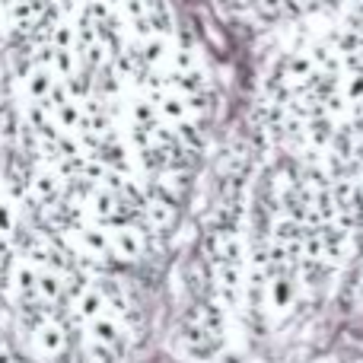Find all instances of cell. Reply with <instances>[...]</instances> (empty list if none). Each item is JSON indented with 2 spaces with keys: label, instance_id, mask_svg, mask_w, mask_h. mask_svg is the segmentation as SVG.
<instances>
[{
  "label": "cell",
  "instance_id": "cell-24",
  "mask_svg": "<svg viewBox=\"0 0 363 363\" xmlns=\"http://www.w3.org/2000/svg\"><path fill=\"white\" fill-rule=\"evenodd\" d=\"M89 357H93V363H115V347L89 338Z\"/></svg>",
  "mask_w": 363,
  "mask_h": 363
},
{
  "label": "cell",
  "instance_id": "cell-11",
  "mask_svg": "<svg viewBox=\"0 0 363 363\" xmlns=\"http://www.w3.org/2000/svg\"><path fill=\"white\" fill-rule=\"evenodd\" d=\"M64 294V277L61 271H51V268H42V274H38V296H42L45 303H57Z\"/></svg>",
  "mask_w": 363,
  "mask_h": 363
},
{
  "label": "cell",
  "instance_id": "cell-9",
  "mask_svg": "<svg viewBox=\"0 0 363 363\" xmlns=\"http://www.w3.org/2000/svg\"><path fill=\"white\" fill-rule=\"evenodd\" d=\"M35 345L42 354H48V357H57V354L64 351V345H67V335H64L61 325H55V322H45L42 328L35 332Z\"/></svg>",
  "mask_w": 363,
  "mask_h": 363
},
{
  "label": "cell",
  "instance_id": "cell-14",
  "mask_svg": "<svg viewBox=\"0 0 363 363\" xmlns=\"http://www.w3.org/2000/svg\"><path fill=\"white\" fill-rule=\"evenodd\" d=\"M55 121H57V128H64V131H80L83 128V106L77 99L64 102V106L55 108Z\"/></svg>",
  "mask_w": 363,
  "mask_h": 363
},
{
  "label": "cell",
  "instance_id": "cell-17",
  "mask_svg": "<svg viewBox=\"0 0 363 363\" xmlns=\"http://www.w3.org/2000/svg\"><path fill=\"white\" fill-rule=\"evenodd\" d=\"M160 115L163 118H169V121H185V115H188V99H182V96H172V93H166L163 99H160Z\"/></svg>",
  "mask_w": 363,
  "mask_h": 363
},
{
  "label": "cell",
  "instance_id": "cell-21",
  "mask_svg": "<svg viewBox=\"0 0 363 363\" xmlns=\"http://www.w3.org/2000/svg\"><path fill=\"white\" fill-rule=\"evenodd\" d=\"M185 70H198V57L191 48L172 51V74H185Z\"/></svg>",
  "mask_w": 363,
  "mask_h": 363
},
{
  "label": "cell",
  "instance_id": "cell-22",
  "mask_svg": "<svg viewBox=\"0 0 363 363\" xmlns=\"http://www.w3.org/2000/svg\"><path fill=\"white\" fill-rule=\"evenodd\" d=\"M176 134H179V144L188 147V150H198V147H201V131L191 125V121H179V131Z\"/></svg>",
  "mask_w": 363,
  "mask_h": 363
},
{
  "label": "cell",
  "instance_id": "cell-15",
  "mask_svg": "<svg viewBox=\"0 0 363 363\" xmlns=\"http://www.w3.org/2000/svg\"><path fill=\"white\" fill-rule=\"evenodd\" d=\"M80 239H83V245H86L89 252H96V255H102V258H112V236H108L106 230H93V226H83V230H80Z\"/></svg>",
  "mask_w": 363,
  "mask_h": 363
},
{
  "label": "cell",
  "instance_id": "cell-8",
  "mask_svg": "<svg viewBox=\"0 0 363 363\" xmlns=\"http://www.w3.org/2000/svg\"><path fill=\"white\" fill-rule=\"evenodd\" d=\"M121 335L125 332L118 328V322H115L112 315H99V319L89 322V338L99 341V345H112L115 354L121 351Z\"/></svg>",
  "mask_w": 363,
  "mask_h": 363
},
{
  "label": "cell",
  "instance_id": "cell-16",
  "mask_svg": "<svg viewBox=\"0 0 363 363\" xmlns=\"http://www.w3.org/2000/svg\"><path fill=\"white\" fill-rule=\"evenodd\" d=\"M48 45L74 51V48H77V26H70V23H55V26L48 29Z\"/></svg>",
  "mask_w": 363,
  "mask_h": 363
},
{
  "label": "cell",
  "instance_id": "cell-23",
  "mask_svg": "<svg viewBox=\"0 0 363 363\" xmlns=\"http://www.w3.org/2000/svg\"><path fill=\"white\" fill-rule=\"evenodd\" d=\"M67 89H70V96H74V99H86V96L93 93V83H89L86 74H74L67 80Z\"/></svg>",
  "mask_w": 363,
  "mask_h": 363
},
{
  "label": "cell",
  "instance_id": "cell-10",
  "mask_svg": "<svg viewBox=\"0 0 363 363\" xmlns=\"http://www.w3.org/2000/svg\"><path fill=\"white\" fill-rule=\"evenodd\" d=\"M77 315H80L86 325L93 319H99V315H106V294H102L99 287H86L80 294V300H77Z\"/></svg>",
  "mask_w": 363,
  "mask_h": 363
},
{
  "label": "cell",
  "instance_id": "cell-3",
  "mask_svg": "<svg viewBox=\"0 0 363 363\" xmlns=\"http://www.w3.org/2000/svg\"><path fill=\"white\" fill-rule=\"evenodd\" d=\"M38 55H42V64H45V67L55 70L57 80H70V77L77 74V57H74V51L55 48V45L45 42V48H38Z\"/></svg>",
  "mask_w": 363,
  "mask_h": 363
},
{
  "label": "cell",
  "instance_id": "cell-4",
  "mask_svg": "<svg viewBox=\"0 0 363 363\" xmlns=\"http://www.w3.org/2000/svg\"><path fill=\"white\" fill-rule=\"evenodd\" d=\"M57 77H55V70L51 67H45V64H38V67H32L29 70V77H26V89H29V96H32V102H48L51 99V93H55V86H57Z\"/></svg>",
  "mask_w": 363,
  "mask_h": 363
},
{
  "label": "cell",
  "instance_id": "cell-1",
  "mask_svg": "<svg viewBox=\"0 0 363 363\" xmlns=\"http://www.w3.org/2000/svg\"><path fill=\"white\" fill-rule=\"evenodd\" d=\"M108 236H112V258H118V262H138L147 249L144 233L138 226H118Z\"/></svg>",
  "mask_w": 363,
  "mask_h": 363
},
{
  "label": "cell",
  "instance_id": "cell-19",
  "mask_svg": "<svg viewBox=\"0 0 363 363\" xmlns=\"http://www.w3.org/2000/svg\"><path fill=\"white\" fill-rule=\"evenodd\" d=\"M16 230H19V217H16V211H13L10 201L0 198V236L13 239V233H16Z\"/></svg>",
  "mask_w": 363,
  "mask_h": 363
},
{
  "label": "cell",
  "instance_id": "cell-20",
  "mask_svg": "<svg viewBox=\"0 0 363 363\" xmlns=\"http://www.w3.org/2000/svg\"><path fill=\"white\" fill-rule=\"evenodd\" d=\"M290 296H294V284H290V277L284 274V277H274L271 281V300H274V306H287L290 303Z\"/></svg>",
  "mask_w": 363,
  "mask_h": 363
},
{
  "label": "cell",
  "instance_id": "cell-26",
  "mask_svg": "<svg viewBox=\"0 0 363 363\" xmlns=\"http://www.w3.org/2000/svg\"><path fill=\"white\" fill-rule=\"evenodd\" d=\"M0 363H13V354H10V347H4V345H0Z\"/></svg>",
  "mask_w": 363,
  "mask_h": 363
},
{
  "label": "cell",
  "instance_id": "cell-12",
  "mask_svg": "<svg viewBox=\"0 0 363 363\" xmlns=\"http://www.w3.org/2000/svg\"><path fill=\"white\" fill-rule=\"evenodd\" d=\"M169 83L179 89V93H185L188 99H191V96H204V93H207V86H204V74H201V70H185V74H172V77H169Z\"/></svg>",
  "mask_w": 363,
  "mask_h": 363
},
{
  "label": "cell",
  "instance_id": "cell-6",
  "mask_svg": "<svg viewBox=\"0 0 363 363\" xmlns=\"http://www.w3.org/2000/svg\"><path fill=\"white\" fill-rule=\"evenodd\" d=\"M38 274H42V268H35L32 262H16V268H13V287H16L19 300H38Z\"/></svg>",
  "mask_w": 363,
  "mask_h": 363
},
{
  "label": "cell",
  "instance_id": "cell-18",
  "mask_svg": "<svg viewBox=\"0 0 363 363\" xmlns=\"http://www.w3.org/2000/svg\"><path fill=\"white\" fill-rule=\"evenodd\" d=\"M157 108L160 106H153V102H147V99H140V102H134V121H138L140 128H147V131H153L157 128Z\"/></svg>",
  "mask_w": 363,
  "mask_h": 363
},
{
  "label": "cell",
  "instance_id": "cell-7",
  "mask_svg": "<svg viewBox=\"0 0 363 363\" xmlns=\"http://www.w3.org/2000/svg\"><path fill=\"white\" fill-rule=\"evenodd\" d=\"M201 325L211 338L220 341V335L226 332V306L220 300H204L201 303Z\"/></svg>",
  "mask_w": 363,
  "mask_h": 363
},
{
  "label": "cell",
  "instance_id": "cell-5",
  "mask_svg": "<svg viewBox=\"0 0 363 363\" xmlns=\"http://www.w3.org/2000/svg\"><path fill=\"white\" fill-rule=\"evenodd\" d=\"M61 188H64L61 176H57V172H51V169H45V172H35L29 191H32V198H35L38 204L51 207V204H57V198H61Z\"/></svg>",
  "mask_w": 363,
  "mask_h": 363
},
{
  "label": "cell",
  "instance_id": "cell-2",
  "mask_svg": "<svg viewBox=\"0 0 363 363\" xmlns=\"http://www.w3.org/2000/svg\"><path fill=\"white\" fill-rule=\"evenodd\" d=\"M176 213L179 204L176 201H166V198H147L144 201V220H147V230L153 233H163L176 223Z\"/></svg>",
  "mask_w": 363,
  "mask_h": 363
},
{
  "label": "cell",
  "instance_id": "cell-25",
  "mask_svg": "<svg viewBox=\"0 0 363 363\" xmlns=\"http://www.w3.org/2000/svg\"><path fill=\"white\" fill-rule=\"evenodd\" d=\"M220 10H239V0H217Z\"/></svg>",
  "mask_w": 363,
  "mask_h": 363
},
{
  "label": "cell",
  "instance_id": "cell-13",
  "mask_svg": "<svg viewBox=\"0 0 363 363\" xmlns=\"http://www.w3.org/2000/svg\"><path fill=\"white\" fill-rule=\"evenodd\" d=\"M140 57H144L147 67H153V64H160L166 55H169V35H150L140 42Z\"/></svg>",
  "mask_w": 363,
  "mask_h": 363
}]
</instances>
